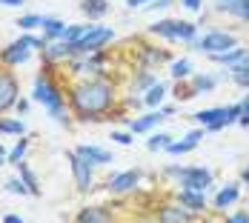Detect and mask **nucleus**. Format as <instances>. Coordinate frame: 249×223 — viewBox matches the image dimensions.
<instances>
[{
  "label": "nucleus",
  "instance_id": "1",
  "mask_svg": "<svg viewBox=\"0 0 249 223\" xmlns=\"http://www.w3.org/2000/svg\"><path fill=\"white\" fill-rule=\"evenodd\" d=\"M66 106L72 118L80 123H100L115 120L112 115H121L118 109V86L106 80L103 74L80 77L66 86Z\"/></svg>",
  "mask_w": 249,
  "mask_h": 223
},
{
  "label": "nucleus",
  "instance_id": "2",
  "mask_svg": "<svg viewBox=\"0 0 249 223\" xmlns=\"http://www.w3.org/2000/svg\"><path fill=\"white\" fill-rule=\"evenodd\" d=\"M32 100L40 103L46 112H54V109H63V106H66V92H63V86L49 74V66H46V72H40L35 77Z\"/></svg>",
  "mask_w": 249,
  "mask_h": 223
},
{
  "label": "nucleus",
  "instance_id": "3",
  "mask_svg": "<svg viewBox=\"0 0 249 223\" xmlns=\"http://www.w3.org/2000/svg\"><path fill=\"white\" fill-rule=\"evenodd\" d=\"M112 40H115V29H112V26L89 23L86 34H83L80 40H75V43H69V54H72V57H83V54H92V51L106 49Z\"/></svg>",
  "mask_w": 249,
  "mask_h": 223
},
{
  "label": "nucleus",
  "instance_id": "4",
  "mask_svg": "<svg viewBox=\"0 0 249 223\" xmlns=\"http://www.w3.org/2000/svg\"><path fill=\"white\" fill-rule=\"evenodd\" d=\"M163 172L178 177L180 189H195V192H206L215 180L212 169H206V166H166Z\"/></svg>",
  "mask_w": 249,
  "mask_h": 223
},
{
  "label": "nucleus",
  "instance_id": "5",
  "mask_svg": "<svg viewBox=\"0 0 249 223\" xmlns=\"http://www.w3.org/2000/svg\"><path fill=\"white\" fill-rule=\"evenodd\" d=\"M152 37H166L172 43H192L198 37V26L189 23V20H158V23L149 26Z\"/></svg>",
  "mask_w": 249,
  "mask_h": 223
},
{
  "label": "nucleus",
  "instance_id": "6",
  "mask_svg": "<svg viewBox=\"0 0 249 223\" xmlns=\"http://www.w3.org/2000/svg\"><path fill=\"white\" fill-rule=\"evenodd\" d=\"M189 46L200 51V54H218V51L238 46V37L232 32H226V29H209V32H203V37H195Z\"/></svg>",
  "mask_w": 249,
  "mask_h": 223
},
{
  "label": "nucleus",
  "instance_id": "7",
  "mask_svg": "<svg viewBox=\"0 0 249 223\" xmlns=\"http://www.w3.org/2000/svg\"><path fill=\"white\" fill-rule=\"evenodd\" d=\"M20 100V80L18 74L12 72V66L0 63V118L15 109V103Z\"/></svg>",
  "mask_w": 249,
  "mask_h": 223
},
{
  "label": "nucleus",
  "instance_id": "8",
  "mask_svg": "<svg viewBox=\"0 0 249 223\" xmlns=\"http://www.w3.org/2000/svg\"><path fill=\"white\" fill-rule=\"evenodd\" d=\"M66 160H69V169H72V177H75L77 192H80V195L92 192V189H95V166H92L89 160H83L75 149H72V152H66Z\"/></svg>",
  "mask_w": 249,
  "mask_h": 223
},
{
  "label": "nucleus",
  "instance_id": "9",
  "mask_svg": "<svg viewBox=\"0 0 249 223\" xmlns=\"http://www.w3.org/2000/svg\"><path fill=\"white\" fill-rule=\"evenodd\" d=\"M152 218L158 223H195L198 221L195 212L186 209V206L178 203V200H172V203H158L155 212H152Z\"/></svg>",
  "mask_w": 249,
  "mask_h": 223
},
{
  "label": "nucleus",
  "instance_id": "10",
  "mask_svg": "<svg viewBox=\"0 0 249 223\" xmlns=\"http://www.w3.org/2000/svg\"><path fill=\"white\" fill-rule=\"evenodd\" d=\"M141 177H143L141 169H126V172H121V174H112V177L106 180V189H109L112 195H129V192L138 189Z\"/></svg>",
  "mask_w": 249,
  "mask_h": 223
},
{
  "label": "nucleus",
  "instance_id": "11",
  "mask_svg": "<svg viewBox=\"0 0 249 223\" xmlns=\"http://www.w3.org/2000/svg\"><path fill=\"white\" fill-rule=\"evenodd\" d=\"M32 51L35 49L26 43L23 37H18V40H12L6 49H0V63H6V66L15 69V66H20V63H26V60L32 57Z\"/></svg>",
  "mask_w": 249,
  "mask_h": 223
},
{
  "label": "nucleus",
  "instance_id": "12",
  "mask_svg": "<svg viewBox=\"0 0 249 223\" xmlns=\"http://www.w3.org/2000/svg\"><path fill=\"white\" fill-rule=\"evenodd\" d=\"M163 120H166V115L160 109H152V112L141 115V118H126V126H129L132 135H152V129L158 123H163Z\"/></svg>",
  "mask_w": 249,
  "mask_h": 223
},
{
  "label": "nucleus",
  "instance_id": "13",
  "mask_svg": "<svg viewBox=\"0 0 249 223\" xmlns=\"http://www.w3.org/2000/svg\"><path fill=\"white\" fill-rule=\"evenodd\" d=\"M160 63H172V57H169L166 49L152 46V43H143V46L138 49V66H141V69H155V66H160Z\"/></svg>",
  "mask_w": 249,
  "mask_h": 223
},
{
  "label": "nucleus",
  "instance_id": "14",
  "mask_svg": "<svg viewBox=\"0 0 249 223\" xmlns=\"http://www.w3.org/2000/svg\"><path fill=\"white\" fill-rule=\"evenodd\" d=\"M75 223H118L109 206H83L75 215Z\"/></svg>",
  "mask_w": 249,
  "mask_h": 223
},
{
  "label": "nucleus",
  "instance_id": "15",
  "mask_svg": "<svg viewBox=\"0 0 249 223\" xmlns=\"http://www.w3.org/2000/svg\"><path fill=\"white\" fill-rule=\"evenodd\" d=\"M75 152L83 157V160H89L92 166H106V163L115 160V154H112L109 149L98 146V143H80V146H75Z\"/></svg>",
  "mask_w": 249,
  "mask_h": 223
},
{
  "label": "nucleus",
  "instance_id": "16",
  "mask_svg": "<svg viewBox=\"0 0 249 223\" xmlns=\"http://www.w3.org/2000/svg\"><path fill=\"white\" fill-rule=\"evenodd\" d=\"M212 9L221 12V15L235 17V20L249 23V0H212Z\"/></svg>",
  "mask_w": 249,
  "mask_h": 223
},
{
  "label": "nucleus",
  "instance_id": "17",
  "mask_svg": "<svg viewBox=\"0 0 249 223\" xmlns=\"http://www.w3.org/2000/svg\"><path fill=\"white\" fill-rule=\"evenodd\" d=\"M203 135H206V129H203V126H198V129L186 132V137H183V140H172L166 152H169V154H186V152L198 149V143L203 140Z\"/></svg>",
  "mask_w": 249,
  "mask_h": 223
},
{
  "label": "nucleus",
  "instance_id": "18",
  "mask_svg": "<svg viewBox=\"0 0 249 223\" xmlns=\"http://www.w3.org/2000/svg\"><path fill=\"white\" fill-rule=\"evenodd\" d=\"M40 57H43L46 66H54V63H60V60H69V57H72V54H69V43H66V40H49L46 49L40 51Z\"/></svg>",
  "mask_w": 249,
  "mask_h": 223
},
{
  "label": "nucleus",
  "instance_id": "19",
  "mask_svg": "<svg viewBox=\"0 0 249 223\" xmlns=\"http://www.w3.org/2000/svg\"><path fill=\"white\" fill-rule=\"evenodd\" d=\"M241 186H244V183H226V186H221L218 195L212 198V206L221 212V209H226V206L238 203V198H241Z\"/></svg>",
  "mask_w": 249,
  "mask_h": 223
},
{
  "label": "nucleus",
  "instance_id": "20",
  "mask_svg": "<svg viewBox=\"0 0 249 223\" xmlns=\"http://www.w3.org/2000/svg\"><path fill=\"white\" fill-rule=\"evenodd\" d=\"M178 203H183L186 209H192L195 215H200L206 209V192H195V189H180L178 192Z\"/></svg>",
  "mask_w": 249,
  "mask_h": 223
},
{
  "label": "nucleus",
  "instance_id": "21",
  "mask_svg": "<svg viewBox=\"0 0 249 223\" xmlns=\"http://www.w3.org/2000/svg\"><path fill=\"white\" fill-rule=\"evenodd\" d=\"M215 63H221V66H235V63H241V60H247L249 57V46H232V49L226 51H218V54H209Z\"/></svg>",
  "mask_w": 249,
  "mask_h": 223
},
{
  "label": "nucleus",
  "instance_id": "22",
  "mask_svg": "<svg viewBox=\"0 0 249 223\" xmlns=\"http://www.w3.org/2000/svg\"><path fill=\"white\" fill-rule=\"evenodd\" d=\"M186 83H189V89H192L195 98L198 95H206V92H215V86H218V80L212 74H189Z\"/></svg>",
  "mask_w": 249,
  "mask_h": 223
},
{
  "label": "nucleus",
  "instance_id": "23",
  "mask_svg": "<svg viewBox=\"0 0 249 223\" xmlns=\"http://www.w3.org/2000/svg\"><path fill=\"white\" fill-rule=\"evenodd\" d=\"M80 12L89 20H100L109 15V0H80Z\"/></svg>",
  "mask_w": 249,
  "mask_h": 223
},
{
  "label": "nucleus",
  "instance_id": "24",
  "mask_svg": "<svg viewBox=\"0 0 249 223\" xmlns=\"http://www.w3.org/2000/svg\"><path fill=\"white\" fill-rule=\"evenodd\" d=\"M152 83H158V74L152 72V69H141V72L132 77V86H129V92H132V95H143Z\"/></svg>",
  "mask_w": 249,
  "mask_h": 223
},
{
  "label": "nucleus",
  "instance_id": "25",
  "mask_svg": "<svg viewBox=\"0 0 249 223\" xmlns=\"http://www.w3.org/2000/svg\"><path fill=\"white\" fill-rule=\"evenodd\" d=\"M43 37L46 40H63V32H66V23L60 20V17H49V15H43Z\"/></svg>",
  "mask_w": 249,
  "mask_h": 223
},
{
  "label": "nucleus",
  "instance_id": "26",
  "mask_svg": "<svg viewBox=\"0 0 249 223\" xmlns=\"http://www.w3.org/2000/svg\"><path fill=\"white\" fill-rule=\"evenodd\" d=\"M163 100H166V83H152L149 89L143 92V103L149 106V109H160L163 106Z\"/></svg>",
  "mask_w": 249,
  "mask_h": 223
},
{
  "label": "nucleus",
  "instance_id": "27",
  "mask_svg": "<svg viewBox=\"0 0 249 223\" xmlns=\"http://www.w3.org/2000/svg\"><path fill=\"white\" fill-rule=\"evenodd\" d=\"M18 174H20V180L29 186V195H35V198H37V195L43 192V189H40V180H37V174L32 172V166H29L26 160H20V163H18Z\"/></svg>",
  "mask_w": 249,
  "mask_h": 223
},
{
  "label": "nucleus",
  "instance_id": "28",
  "mask_svg": "<svg viewBox=\"0 0 249 223\" xmlns=\"http://www.w3.org/2000/svg\"><path fill=\"white\" fill-rule=\"evenodd\" d=\"M229 77H232L235 86H241V89L247 92L249 89V57L241 60V63H235V66H229Z\"/></svg>",
  "mask_w": 249,
  "mask_h": 223
},
{
  "label": "nucleus",
  "instance_id": "29",
  "mask_svg": "<svg viewBox=\"0 0 249 223\" xmlns=\"http://www.w3.org/2000/svg\"><path fill=\"white\" fill-rule=\"evenodd\" d=\"M221 115H224V106H215V109H200V112H195V115H192V120H195L198 126H203V129H209V126L221 118Z\"/></svg>",
  "mask_w": 249,
  "mask_h": 223
},
{
  "label": "nucleus",
  "instance_id": "30",
  "mask_svg": "<svg viewBox=\"0 0 249 223\" xmlns=\"http://www.w3.org/2000/svg\"><path fill=\"white\" fill-rule=\"evenodd\" d=\"M0 135L23 137V135H26V123L20 120V118H0Z\"/></svg>",
  "mask_w": 249,
  "mask_h": 223
},
{
  "label": "nucleus",
  "instance_id": "31",
  "mask_svg": "<svg viewBox=\"0 0 249 223\" xmlns=\"http://www.w3.org/2000/svg\"><path fill=\"white\" fill-rule=\"evenodd\" d=\"M172 143V135H166V132H152L149 140H146V149L149 152H166Z\"/></svg>",
  "mask_w": 249,
  "mask_h": 223
},
{
  "label": "nucleus",
  "instance_id": "32",
  "mask_svg": "<svg viewBox=\"0 0 249 223\" xmlns=\"http://www.w3.org/2000/svg\"><path fill=\"white\" fill-rule=\"evenodd\" d=\"M169 74H172L175 80H186L189 74H192V63L183 57V60H172L169 63Z\"/></svg>",
  "mask_w": 249,
  "mask_h": 223
},
{
  "label": "nucleus",
  "instance_id": "33",
  "mask_svg": "<svg viewBox=\"0 0 249 223\" xmlns=\"http://www.w3.org/2000/svg\"><path fill=\"white\" fill-rule=\"evenodd\" d=\"M18 29L20 32H32V29H40L43 26V15H23V17H18Z\"/></svg>",
  "mask_w": 249,
  "mask_h": 223
},
{
  "label": "nucleus",
  "instance_id": "34",
  "mask_svg": "<svg viewBox=\"0 0 249 223\" xmlns=\"http://www.w3.org/2000/svg\"><path fill=\"white\" fill-rule=\"evenodd\" d=\"M26 149H29V137H26V135H23V137H20V140H18L15 146L9 149V163H15V166H18V163L23 160Z\"/></svg>",
  "mask_w": 249,
  "mask_h": 223
},
{
  "label": "nucleus",
  "instance_id": "35",
  "mask_svg": "<svg viewBox=\"0 0 249 223\" xmlns=\"http://www.w3.org/2000/svg\"><path fill=\"white\" fill-rule=\"evenodd\" d=\"M3 189H6L9 195H20V198H23V195H29V186L20 180V174H18V177H9V180L3 183Z\"/></svg>",
  "mask_w": 249,
  "mask_h": 223
},
{
  "label": "nucleus",
  "instance_id": "36",
  "mask_svg": "<svg viewBox=\"0 0 249 223\" xmlns=\"http://www.w3.org/2000/svg\"><path fill=\"white\" fill-rule=\"evenodd\" d=\"M86 29H89V23H72V26H66L63 40H66V43H75V40H80V37L86 34Z\"/></svg>",
  "mask_w": 249,
  "mask_h": 223
},
{
  "label": "nucleus",
  "instance_id": "37",
  "mask_svg": "<svg viewBox=\"0 0 249 223\" xmlns=\"http://www.w3.org/2000/svg\"><path fill=\"white\" fill-rule=\"evenodd\" d=\"M175 98H178V100H192V98H195L186 80H178V86H175Z\"/></svg>",
  "mask_w": 249,
  "mask_h": 223
},
{
  "label": "nucleus",
  "instance_id": "38",
  "mask_svg": "<svg viewBox=\"0 0 249 223\" xmlns=\"http://www.w3.org/2000/svg\"><path fill=\"white\" fill-rule=\"evenodd\" d=\"M112 140L118 143V146H132L135 143V135L126 129V132H112Z\"/></svg>",
  "mask_w": 249,
  "mask_h": 223
},
{
  "label": "nucleus",
  "instance_id": "39",
  "mask_svg": "<svg viewBox=\"0 0 249 223\" xmlns=\"http://www.w3.org/2000/svg\"><path fill=\"white\" fill-rule=\"evenodd\" d=\"M172 3H175V0H152L143 12H163V9H169Z\"/></svg>",
  "mask_w": 249,
  "mask_h": 223
},
{
  "label": "nucleus",
  "instance_id": "40",
  "mask_svg": "<svg viewBox=\"0 0 249 223\" xmlns=\"http://www.w3.org/2000/svg\"><path fill=\"white\" fill-rule=\"evenodd\" d=\"M224 223H249V212L238 209V212H232V215H229V218H226Z\"/></svg>",
  "mask_w": 249,
  "mask_h": 223
},
{
  "label": "nucleus",
  "instance_id": "41",
  "mask_svg": "<svg viewBox=\"0 0 249 223\" xmlns=\"http://www.w3.org/2000/svg\"><path fill=\"white\" fill-rule=\"evenodd\" d=\"M180 6L189 9V12H200L203 9V0H180Z\"/></svg>",
  "mask_w": 249,
  "mask_h": 223
},
{
  "label": "nucleus",
  "instance_id": "42",
  "mask_svg": "<svg viewBox=\"0 0 249 223\" xmlns=\"http://www.w3.org/2000/svg\"><path fill=\"white\" fill-rule=\"evenodd\" d=\"M29 106H32V103H29L26 98H20L18 103H15V112H18V115H26V112H29Z\"/></svg>",
  "mask_w": 249,
  "mask_h": 223
},
{
  "label": "nucleus",
  "instance_id": "43",
  "mask_svg": "<svg viewBox=\"0 0 249 223\" xmlns=\"http://www.w3.org/2000/svg\"><path fill=\"white\" fill-rule=\"evenodd\" d=\"M149 3H152V0H126V6H129V9H146Z\"/></svg>",
  "mask_w": 249,
  "mask_h": 223
},
{
  "label": "nucleus",
  "instance_id": "44",
  "mask_svg": "<svg viewBox=\"0 0 249 223\" xmlns=\"http://www.w3.org/2000/svg\"><path fill=\"white\" fill-rule=\"evenodd\" d=\"M26 0H0V6H9V9H18V6H23Z\"/></svg>",
  "mask_w": 249,
  "mask_h": 223
},
{
  "label": "nucleus",
  "instance_id": "45",
  "mask_svg": "<svg viewBox=\"0 0 249 223\" xmlns=\"http://www.w3.org/2000/svg\"><path fill=\"white\" fill-rule=\"evenodd\" d=\"M160 112H163L166 118H172V115H175V112H178V109H175L172 103H163V106H160Z\"/></svg>",
  "mask_w": 249,
  "mask_h": 223
},
{
  "label": "nucleus",
  "instance_id": "46",
  "mask_svg": "<svg viewBox=\"0 0 249 223\" xmlns=\"http://www.w3.org/2000/svg\"><path fill=\"white\" fill-rule=\"evenodd\" d=\"M241 183H244V186H249V163L241 169Z\"/></svg>",
  "mask_w": 249,
  "mask_h": 223
},
{
  "label": "nucleus",
  "instance_id": "47",
  "mask_svg": "<svg viewBox=\"0 0 249 223\" xmlns=\"http://www.w3.org/2000/svg\"><path fill=\"white\" fill-rule=\"evenodd\" d=\"M3 223H23V218H20V215H6Z\"/></svg>",
  "mask_w": 249,
  "mask_h": 223
},
{
  "label": "nucleus",
  "instance_id": "48",
  "mask_svg": "<svg viewBox=\"0 0 249 223\" xmlns=\"http://www.w3.org/2000/svg\"><path fill=\"white\" fill-rule=\"evenodd\" d=\"M241 109H247V112H249V89H247V95L241 98Z\"/></svg>",
  "mask_w": 249,
  "mask_h": 223
},
{
  "label": "nucleus",
  "instance_id": "49",
  "mask_svg": "<svg viewBox=\"0 0 249 223\" xmlns=\"http://www.w3.org/2000/svg\"><path fill=\"white\" fill-rule=\"evenodd\" d=\"M0 154H6V157H9V149L3 146V143H0Z\"/></svg>",
  "mask_w": 249,
  "mask_h": 223
},
{
  "label": "nucleus",
  "instance_id": "50",
  "mask_svg": "<svg viewBox=\"0 0 249 223\" xmlns=\"http://www.w3.org/2000/svg\"><path fill=\"white\" fill-rule=\"evenodd\" d=\"M132 223H158L155 218H149V221H132Z\"/></svg>",
  "mask_w": 249,
  "mask_h": 223
},
{
  "label": "nucleus",
  "instance_id": "51",
  "mask_svg": "<svg viewBox=\"0 0 249 223\" xmlns=\"http://www.w3.org/2000/svg\"><path fill=\"white\" fill-rule=\"evenodd\" d=\"M3 163H9V157H6V154H0V166H3Z\"/></svg>",
  "mask_w": 249,
  "mask_h": 223
}]
</instances>
